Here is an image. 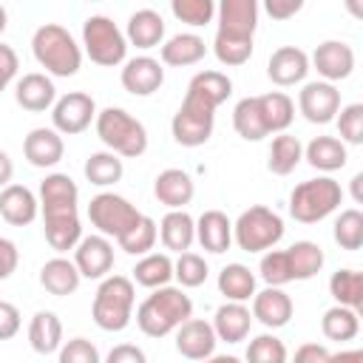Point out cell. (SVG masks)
Listing matches in <instances>:
<instances>
[{
  "mask_svg": "<svg viewBox=\"0 0 363 363\" xmlns=\"http://www.w3.org/2000/svg\"><path fill=\"white\" fill-rule=\"evenodd\" d=\"M20 332V309L9 301H0V340H11Z\"/></svg>",
  "mask_w": 363,
  "mask_h": 363,
  "instance_id": "51",
  "label": "cell"
},
{
  "mask_svg": "<svg viewBox=\"0 0 363 363\" xmlns=\"http://www.w3.org/2000/svg\"><path fill=\"white\" fill-rule=\"evenodd\" d=\"M94 119H96V102L91 94L82 91L62 94L51 108V125L60 136H77L88 130Z\"/></svg>",
  "mask_w": 363,
  "mask_h": 363,
  "instance_id": "11",
  "label": "cell"
},
{
  "mask_svg": "<svg viewBox=\"0 0 363 363\" xmlns=\"http://www.w3.org/2000/svg\"><path fill=\"white\" fill-rule=\"evenodd\" d=\"M329 295L337 301V306L360 309L363 306V275L357 269H337L329 278Z\"/></svg>",
  "mask_w": 363,
  "mask_h": 363,
  "instance_id": "41",
  "label": "cell"
},
{
  "mask_svg": "<svg viewBox=\"0 0 363 363\" xmlns=\"http://www.w3.org/2000/svg\"><path fill=\"white\" fill-rule=\"evenodd\" d=\"M82 173H85V179H88L91 184H96V187H111V184L122 182L125 164H122V159H119L116 153H111V150H96V153H91V156L85 159Z\"/></svg>",
  "mask_w": 363,
  "mask_h": 363,
  "instance_id": "39",
  "label": "cell"
},
{
  "mask_svg": "<svg viewBox=\"0 0 363 363\" xmlns=\"http://www.w3.org/2000/svg\"><path fill=\"white\" fill-rule=\"evenodd\" d=\"M303 159V145L298 136L292 133H278L269 145V153H267V167L269 173L275 176H289Z\"/></svg>",
  "mask_w": 363,
  "mask_h": 363,
  "instance_id": "34",
  "label": "cell"
},
{
  "mask_svg": "<svg viewBox=\"0 0 363 363\" xmlns=\"http://www.w3.org/2000/svg\"><path fill=\"white\" fill-rule=\"evenodd\" d=\"M74 267L79 269L82 278L102 281L113 269V244L105 235H82L79 244L74 247Z\"/></svg>",
  "mask_w": 363,
  "mask_h": 363,
  "instance_id": "14",
  "label": "cell"
},
{
  "mask_svg": "<svg viewBox=\"0 0 363 363\" xmlns=\"http://www.w3.org/2000/svg\"><path fill=\"white\" fill-rule=\"evenodd\" d=\"M309 74V54L298 45H281L269 54V62H267V77L281 85V88H289V85H298L303 82Z\"/></svg>",
  "mask_w": 363,
  "mask_h": 363,
  "instance_id": "17",
  "label": "cell"
},
{
  "mask_svg": "<svg viewBox=\"0 0 363 363\" xmlns=\"http://www.w3.org/2000/svg\"><path fill=\"white\" fill-rule=\"evenodd\" d=\"M170 278H173V258L167 252H147L133 267V281L147 289L167 286Z\"/></svg>",
  "mask_w": 363,
  "mask_h": 363,
  "instance_id": "37",
  "label": "cell"
},
{
  "mask_svg": "<svg viewBox=\"0 0 363 363\" xmlns=\"http://www.w3.org/2000/svg\"><path fill=\"white\" fill-rule=\"evenodd\" d=\"M298 111L312 125H329L340 111V91L332 82H306L298 94Z\"/></svg>",
  "mask_w": 363,
  "mask_h": 363,
  "instance_id": "13",
  "label": "cell"
},
{
  "mask_svg": "<svg viewBox=\"0 0 363 363\" xmlns=\"http://www.w3.org/2000/svg\"><path fill=\"white\" fill-rule=\"evenodd\" d=\"M281 238H284V218L264 204H252L233 224V241L244 252H267Z\"/></svg>",
  "mask_w": 363,
  "mask_h": 363,
  "instance_id": "8",
  "label": "cell"
},
{
  "mask_svg": "<svg viewBox=\"0 0 363 363\" xmlns=\"http://www.w3.org/2000/svg\"><path fill=\"white\" fill-rule=\"evenodd\" d=\"M170 11L176 20L193 26V28H201L207 23H213L216 17V3L213 0H173L170 3Z\"/></svg>",
  "mask_w": 363,
  "mask_h": 363,
  "instance_id": "46",
  "label": "cell"
},
{
  "mask_svg": "<svg viewBox=\"0 0 363 363\" xmlns=\"http://www.w3.org/2000/svg\"><path fill=\"white\" fill-rule=\"evenodd\" d=\"M258 108L267 125V133H286V128L295 119V102L284 91H269L258 96Z\"/></svg>",
  "mask_w": 363,
  "mask_h": 363,
  "instance_id": "33",
  "label": "cell"
},
{
  "mask_svg": "<svg viewBox=\"0 0 363 363\" xmlns=\"http://www.w3.org/2000/svg\"><path fill=\"white\" fill-rule=\"evenodd\" d=\"M156 238H159V224H156L150 216L142 213V218L119 238V247H122L128 255H147V252L153 250Z\"/></svg>",
  "mask_w": 363,
  "mask_h": 363,
  "instance_id": "42",
  "label": "cell"
},
{
  "mask_svg": "<svg viewBox=\"0 0 363 363\" xmlns=\"http://www.w3.org/2000/svg\"><path fill=\"white\" fill-rule=\"evenodd\" d=\"M218 28L213 40V54L221 65H244L252 57V37L258 28V3L255 0H221Z\"/></svg>",
  "mask_w": 363,
  "mask_h": 363,
  "instance_id": "2",
  "label": "cell"
},
{
  "mask_svg": "<svg viewBox=\"0 0 363 363\" xmlns=\"http://www.w3.org/2000/svg\"><path fill=\"white\" fill-rule=\"evenodd\" d=\"M94 128H96V136L102 139V145L116 153L119 159H136L147 150V130L145 125L130 116L125 108H105V111H96V119H94Z\"/></svg>",
  "mask_w": 363,
  "mask_h": 363,
  "instance_id": "5",
  "label": "cell"
},
{
  "mask_svg": "<svg viewBox=\"0 0 363 363\" xmlns=\"http://www.w3.org/2000/svg\"><path fill=\"white\" fill-rule=\"evenodd\" d=\"M102 363H147V354L136 343H116Z\"/></svg>",
  "mask_w": 363,
  "mask_h": 363,
  "instance_id": "52",
  "label": "cell"
},
{
  "mask_svg": "<svg viewBox=\"0 0 363 363\" xmlns=\"http://www.w3.org/2000/svg\"><path fill=\"white\" fill-rule=\"evenodd\" d=\"M57 363H102L99 349L88 337H71L60 346Z\"/></svg>",
  "mask_w": 363,
  "mask_h": 363,
  "instance_id": "49",
  "label": "cell"
},
{
  "mask_svg": "<svg viewBox=\"0 0 363 363\" xmlns=\"http://www.w3.org/2000/svg\"><path fill=\"white\" fill-rule=\"evenodd\" d=\"M244 360L247 363H286V346H284L281 337L264 332V335L250 340Z\"/></svg>",
  "mask_w": 363,
  "mask_h": 363,
  "instance_id": "45",
  "label": "cell"
},
{
  "mask_svg": "<svg viewBox=\"0 0 363 363\" xmlns=\"http://www.w3.org/2000/svg\"><path fill=\"white\" fill-rule=\"evenodd\" d=\"M11 176H14V162L9 159L6 150H0V190H6L11 184Z\"/></svg>",
  "mask_w": 363,
  "mask_h": 363,
  "instance_id": "56",
  "label": "cell"
},
{
  "mask_svg": "<svg viewBox=\"0 0 363 363\" xmlns=\"http://www.w3.org/2000/svg\"><path fill=\"white\" fill-rule=\"evenodd\" d=\"M258 272H261V281L267 286H284V284H289L292 281V272H289L286 250H267L261 255Z\"/></svg>",
  "mask_w": 363,
  "mask_h": 363,
  "instance_id": "47",
  "label": "cell"
},
{
  "mask_svg": "<svg viewBox=\"0 0 363 363\" xmlns=\"http://www.w3.org/2000/svg\"><path fill=\"white\" fill-rule=\"evenodd\" d=\"M31 51L51 77H74L82 65V48L60 23H43L31 37Z\"/></svg>",
  "mask_w": 363,
  "mask_h": 363,
  "instance_id": "4",
  "label": "cell"
},
{
  "mask_svg": "<svg viewBox=\"0 0 363 363\" xmlns=\"http://www.w3.org/2000/svg\"><path fill=\"white\" fill-rule=\"evenodd\" d=\"M326 363H363V352L360 349H343V352L329 354Z\"/></svg>",
  "mask_w": 363,
  "mask_h": 363,
  "instance_id": "57",
  "label": "cell"
},
{
  "mask_svg": "<svg viewBox=\"0 0 363 363\" xmlns=\"http://www.w3.org/2000/svg\"><path fill=\"white\" fill-rule=\"evenodd\" d=\"M82 45L91 62L102 68H116L128 57V40L125 31L105 14H91L82 23Z\"/></svg>",
  "mask_w": 363,
  "mask_h": 363,
  "instance_id": "9",
  "label": "cell"
},
{
  "mask_svg": "<svg viewBox=\"0 0 363 363\" xmlns=\"http://www.w3.org/2000/svg\"><path fill=\"white\" fill-rule=\"evenodd\" d=\"M352 199H354V204H363V173L352 176Z\"/></svg>",
  "mask_w": 363,
  "mask_h": 363,
  "instance_id": "58",
  "label": "cell"
},
{
  "mask_svg": "<svg viewBox=\"0 0 363 363\" xmlns=\"http://www.w3.org/2000/svg\"><path fill=\"white\" fill-rule=\"evenodd\" d=\"M233 128L241 139L247 142H261L267 133V125H264V116H261V108H258V96H244L235 102L233 108Z\"/></svg>",
  "mask_w": 363,
  "mask_h": 363,
  "instance_id": "38",
  "label": "cell"
},
{
  "mask_svg": "<svg viewBox=\"0 0 363 363\" xmlns=\"http://www.w3.org/2000/svg\"><path fill=\"white\" fill-rule=\"evenodd\" d=\"M337 130L343 145H363V105L352 102L337 111Z\"/></svg>",
  "mask_w": 363,
  "mask_h": 363,
  "instance_id": "48",
  "label": "cell"
},
{
  "mask_svg": "<svg viewBox=\"0 0 363 363\" xmlns=\"http://www.w3.org/2000/svg\"><path fill=\"white\" fill-rule=\"evenodd\" d=\"M162 62L164 65H173V68H187V65H196L204 60L207 54V45L199 34H173L167 43H162Z\"/></svg>",
  "mask_w": 363,
  "mask_h": 363,
  "instance_id": "31",
  "label": "cell"
},
{
  "mask_svg": "<svg viewBox=\"0 0 363 363\" xmlns=\"http://www.w3.org/2000/svg\"><path fill=\"white\" fill-rule=\"evenodd\" d=\"M250 326H252V312L244 306V303H221L213 315V332L218 340H227V343H241L247 340L250 335Z\"/></svg>",
  "mask_w": 363,
  "mask_h": 363,
  "instance_id": "27",
  "label": "cell"
},
{
  "mask_svg": "<svg viewBox=\"0 0 363 363\" xmlns=\"http://www.w3.org/2000/svg\"><path fill=\"white\" fill-rule=\"evenodd\" d=\"M23 153L34 167H54L65 153V142L54 128H34L23 139Z\"/></svg>",
  "mask_w": 363,
  "mask_h": 363,
  "instance_id": "23",
  "label": "cell"
},
{
  "mask_svg": "<svg viewBox=\"0 0 363 363\" xmlns=\"http://www.w3.org/2000/svg\"><path fill=\"white\" fill-rule=\"evenodd\" d=\"M320 332L329 337V340H337V343H343V340H354L357 337V332H360V315L354 312V309H349V306H329L326 312H323V318H320Z\"/></svg>",
  "mask_w": 363,
  "mask_h": 363,
  "instance_id": "40",
  "label": "cell"
},
{
  "mask_svg": "<svg viewBox=\"0 0 363 363\" xmlns=\"http://www.w3.org/2000/svg\"><path fill=\"white\" fill-rule=\"evenodd\" d=\"M332 235H335V241H337L340 250H349V252L360 250V247H363V213H360L357 207L343 210V213L335 218Z\"/></svg>",
  "mask_w": 363,
  "mask_h": 363,
  "instance_id": "43",
  "label": "cell"
},
{
  "mask_svg": "<svg viewBox=\"0 0 363 363\" xmlns=\"http://www.w3.org/2000/svg\"><path fill=\"white\" fill-rule=\"evenodd\" d=\"M6 26H9V11H6L3 6H0V34L6 31Z\"/></svg>",
  "mask_w": 363,
  "mask_h": 363,
  "instance_id": "60",
  "label": "cell"
},
{
  "mask_svg": "<svg viewBox=\"0 0 363 363\" xmlns=\"http://www.w3.org/2000/svg\"><path fill=\"white\" fill-rule=\"evenodd\" d=\"M122 79V88L133 96H150L156 94L162 85H164V68L159 60L142 54V57H133V60H125V68L119 74Z\"/></svg>",
  "mask_w": 363,
  "mask_h": 363,
  "instance_id": "16",
  "label": "cell"
},
{
  "mask_svg": "<svg viewBox=\"0 0 363 363\" xmlns=\"http://www.w3.org/2000/svg\"><path fill=\"white\" fill-rule=\"evenodd\" d=\"M286 261H289L292 281H309L323 269L326 258L315 241H295L292 247H286Z\"/></svg>",
  "mask_w": 363,
  "mask_h": 363,
  "instance_id": "35",
  "label": "cell"
},
{
  "mask_svg": "<svg viewBox=\"0 0 363 363\" xmlns=\"http://www.w3.org/2000/svg\"><path fill=\"white\" fill-rule=\"evenodd\" d=\"M210 269H207V261L199 255V252H182L176 261H173V278L179 281L182 289H196L207 281Z\"/></svg>",
  "mask_w": 363,
  "mask_h": 363,
  "instance_id": "44",
  "label": "cell"
},
{
  "mask_svg": "<svg viewBox=\"0 0 363 363\" xmlns=\"http://www.w3.org/2000/svg\"><path fill=\"white\" fill-rule=\"evenodd\" d=\"M133 301H136L133 281L125 275H108L96 286L91 318L102 332H122L133 318Z\"/></svg>",
  "mask_w": 363,
  "mask_h": 363,
  "instance_id": "6",
  "label": "cell"
},
{
  "mask_svg": "<svg viewBox=\"0 0 363 363\" xmlns=\"http://www.w3.org/2000/svg\"><path fill=\"white\" fill-rule=\"evenodd\" d=\"M159 238L162 247L170 252H187L196 241V221L187 210H170L164 213V218L159 221Z\"/></svg>",
  "mask_w": 363,
  "mask_h": 363,
  "instance_id": "28",
  "label": "cell"
},
{
  "mask_svg": "<svg viewBox=\"0 0 363 363\" xmlns=\"http://www.w3.org/2000/svg\"><path fill=\"white\" fill-rule=\"evenodd\" d=\"M17 264H20V250H17V244H14L11 238H3V235H0V281L11 278V272L17 269Z\"/></svg>",
  "mask_w": 363,
  "mask_h": 363,
  "instance_id": "53",
  "label": "cell"
},
{
  "mask_svg": "<svg viewBox=\"0 0 363 363\" xmlns=\"http://www.w3.org/2000/svg\"><path fill=\"white\" fill-rule=\"evenodd\" d=\"M301 9H303V0H267V3H264V11H267L272 20H289V17H295Z\"/></svg>",
  "mask_w": 363,
  "mask_h": 363,
  "instance_id": "54",
  "label": "cell"
},
{
  "mask_svg": "<svg viewBox=\"0 0 363 363\" xmlns=\"http://www.w3.org/2000/svg\"><path fill=\"white\" fill-rule=\"evenodd\" d=\"M88 218L105 238H122L139 218L142 213L119 193H96L88 204Z\"/></svg>",
  "mask_w": 363,
  "mask_h": 363,
  "instance_id": "10",
  "label": "cell"
},
{
  "mask_svg": "<svg viewBox=\"0 0 363 363\" xmlns=\"http://www.w3.org/2000/svg\"><path fill=\"white\" fill-rule=\"evenodd\" d=\"M218 292L233 301V303H244L255 295V275L250 267L244 264H227L221 272H218Z\"/></svg>",
  "mask_w": 363,
  "mask_h": 363,
  "instance_id": "36",
  "label": "cell"
},
{
  "mask_svg": "<svg viewBox=\"0 0 363 363\" xmlns=\"http://www.w3.org/2000/svg\"><path fill=\"white\" fill-rule=\"evenodd\" d=\"M303 159L320 170V173H335L340 167H346V145L337 139V136H315L306 147H303Z\"/></svg>",
  "mask_w": 363,
  "mask_h": 363,
  "instance_id": "32",
  "label": "cell"
},
{
  "mask_svg": "<svg viewBox=\"0 0 363 363\" xmlns=\"http://www.w3.org/2000/svg\"><path fill=\"white\" fill-rule=\"evenodd\" d=\"M153 196L159 199V204H164L170 210H184V204H190L193 196H196V184H193V179H190L187 170L167 167V170H162L156 176Z\"/></svg>",
  "mask_w": 363,
  "mask_h": 363,
  "instance_id": "22",
  "label": "cell"
},
{
  "mask_svg": "<svg viewBox=\"0 0 363 363\" xmlns=\"http://www.w3.org/2000/svg\"><path fill=\"white\" fill-rule=\"evenodd\" d=\"M196 241L207 252H213V255L227 252L230 244H233V221L227 218V213H221V210H204L196 218Z\"/></svg>",
  "mask_w": 363,
  "mask_h": 363,
  "instance_id": "24",
  "label": "cell"
},
{
  "mask_svg": "<svg viewBox=\"0 0 363 363\" xmlns=\"http://www.w3.org/2000/svg\"><path fill=\"white\" fill-rule=\"evenodd\" d=\"M79 281H82L79 269L74 267V261H68V258H62V255L45 261L43 269H40V284H43V289H45L48 295H57V298L74 295V292L79 289Z\"/></svg>",
  "mask_w": 363,
  "mask_h": 363,
  "instance_id": "29",
  "label": "cell"
},
{
  "mask_svg": "<svg viewBox=\"0 0 363 363\" xmlns=\"http://www.w3.org/2000/svg\"><path fill=\"white\" fill-rule=\"evenodd\" d=\"M14 99L23 111H31V113H43L48 108H54L57 102V88H54V79L48 74H40V71H31V74H23L14 85Z\"/></svg>",
  "mask_w": 363,
  "mask_h": 363,
  "instance_id": "20",
  "label": "cell"
},
{
  "mask_svg": "<svg viewBox=\"0 0 363 363\" xmlns=\"http://www.w3.org/2000/svg\"><path fill=\"white\" fill-rule=\"evenodd\" d=\"M295 306L292 298L281 289V286H267L261 292L252 295V318L258 323H264L267 329H281L289 323Z\"/></svg>",
  "mask_w": 363,
  "mask_h": 363,
  "instance_id": "21",
  "label": "cell"
},
{
  "mask_svg": "<svg viewBox=\"0 0 363 363\" xmlns=\"http://www.w3.org/2000/svg\"><path fill=\"white\" fill-rule=\"evenodd\" d=\"M309 65H315V71L323 77V82L335 85V82L352 77V71H354V51L343 40H326V43H320L312 51Z\"/></svg>",
  "mask_w": 363,
  "mask_h": 363,
  "instance_id": "15",
  "label": "cell"
},
{
  "mask_svg": "<svg viewBox=\"0 0 363 363\" xmlns=\"http://www.w3.org/2000/svg\"><path fill=\"white\" fill-rule=\"evenodd\" d=\"M17 68H20V60H17V51L6 43H0V94L9 88V82L17 77Z\"/></svg>",
  "mask_w": 363,
  "mask_h": 363,
  "instance_id": "50",
  "label": "cell"
},
{
  "mask_svg": "<svg viewBox=\"0 0 363 363\" xmlns=\"http://www.w3.org/2000/svg\"><path fill=\"white\" fill-rule=\"evenodd\" d=\"M28 343L37 354H54L60 352L62 340V320L51 309H40L28 323Z\"/></svg>",
  "mask_w": 363,
  "mask_h": 363,
  "instance_id": "30",
  "label": "cell"
},
{
  "mask_svg": "<svg viewBox=\"0 0 363 363\" xmlns=\"http://www.w3.org/2000/svg\"><path fill=\"white\" fill-rule=\"evenodd\" d=\"M233 94V79L221 71H199L190 82H187V94L184 99L193 105H201L207 111H216L221 102H227Z\"/></svg>",
  "mask_w": 363,
  "mask_h": 363,
  "instance_id": "19",
  "label": "cell"
},
{
  "mask_svg": "<svg viewBox=\"0 0 363 363\" xmlns=\"http://www.w3.org/2000/svg\"><path fill=\"white\" fill-rule=\"evenodd\" d=\"M201 363H241L235 354H210L207 360H201Z\"/></svg>",
  "mask_w": 363,
  "mask_h": 363,
  "instance_id": "59",
  "label": "cell"
},
{
  "mask_svg": "<svg viewBox=\"0 0 363 363\" xmlns=\"http://www.w3.org/2000/svg\"><path fill=\"white\" fill-rule=\"evenodd\" d=\"M343 201V190L332 176H318L295 184L289 193V216L301 224H318L332 216Z\"/></svg>",
  "mask_w": 363,
  "mask_h": 363,
  "instance_id": "7",
  "label": "cell"
},
{
  "mask_svg": "<svg viewBox=\"0 0 363 363\" xmlns=\"http://www.w3.org/2000/svg\"><path fill=\"white\" fill-rule=\"evenodd\" d=\"M216 128V113L199 105H190L182 99L179 111L170 119V133L182 147H199L213 136Z\"/></svg>",
  "mask_w": 363,
  "mask_h": 363,
  "instance_id": "12",
  "label": "cell"
},
{
  "mask_svg": "<svg viewBox=\"0 0 363 363\" xmlns=\"http://www.w3.org/2000/svg\"><path fill=\"white\" fill-rule=\"evenodd\" d=\"M193 318V301L182 286L153 289L136 309V326L147 337H164Z\"/></svg>",
  "mask_w": 363,
  "mask_h": 363,
  "instance_id": "3",
  "label": "cell"
},
{
  "mask_svg": "<svg viewBox=\"0 0 363 363\" xmlns=\"http://www.w3.org/2000/svg\"><path fill=\"white\" fill-rule=\"evenodd\" d=\"M37 213L40 201L26 184H9L6 190H0V216L11 227H28L37 218Z\"/></svg>",
  "mask_w": 363,
  "mask_h": 363,
  "instance_id": "25",
  "label": "cell"
},
{
  "mask_svg": "<svg viewBox=\"0 0 363 363\" xmlns=\"http://www.w3.org/2000/svg\"><path fill=\"white\" fill-rule=\"evenodd\" d=\"M40 213L43 233L51 250L60 255L74 250L82 238L79 224V187L68 173H48L40 182Z\"/></svg>",
  "mask_w": 363,
  "mask_h": 363,
  "instance_id": "1",
  "label": "cell"
},
{
  "mask_svg": "<svg viewBox=\"0 0 363 363\" xmlns=\"http://www.w3.org/2000/svg\"><path fill=\"white\" fill-rule=\"evenodd\" d=\"M125 40L142 51L147 48H156L162 45L164 40V20L159 11L153 9H139L128 17V26H125Z\"/></svg>",
  "mask_w": 363,
  "mask_h": 363,
  "instance_id": "26",
  "label": "cell"
},
{
  "mask_svg": "<svg viewBox=\"0 0 363 363\" xmlns=\"http://www.w3.org/2000/svg\"><path fill=\"white\" fill-rule=\"evenodd\" d=\"M326 360H329V352L320 343H303L295 349V357H292V363H326Z\"/></svg>",
  "mask_w": 363,
  "mask_h": 363,
  "instance_id": "55",
  "label": "cell"
},
{
  "mask_svg": "<svg viewBox=\"0 0 363 363\" xmlns=\"http://www.w3.org/2000/svg\"><path fill=\"white\" fill-rule=\"evenodd\" d=\"M216 343L218 337L213 332V323L201 318H190L176 329V352L187 360H207L216 352Z\"/></svg>",
  "mask_w": 363,
  "mask_h": 363,
  "instance_id": "18",
  "label": "cell"
}]
</instances>
